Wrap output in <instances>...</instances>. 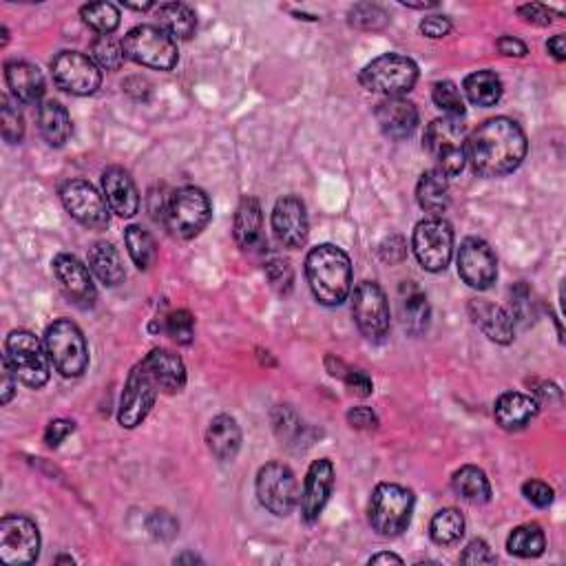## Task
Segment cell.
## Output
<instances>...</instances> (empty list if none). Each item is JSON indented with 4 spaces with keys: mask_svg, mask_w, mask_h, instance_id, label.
<instances>
[{
    "mask_svg": "<svg viewBox=\"0 0 566 566\" xmlns=\"http://www.w3.org/2000/svg\"><path fill=\"white\" fill-rule=\"evenodd\" d=\"M527 155V135L505 115L482 122L467 138V162L482 177L509 175Z\"/></svg>",
    "mask_w": 566,
    "mask_h": 566,
    "instance_id": "6da1fadb",
    "label": "cell"
},
{
    "mask_svg": "<svg viewBox=\"0 0 566 566\" xmlns=\"http://www.w3.org/2000/svg\"><path fill=\"white\" fill-rule=\"evenodd\" d=\"M306 277L314 299L323 306H341L352 292L350 257L334 244H321L310 250Z\"/></svg>",
    "mask_w": 566,
    "mask_h": 566,
    "instance_id": "7a4b0ae2",
    "label": "cell"
},
{
    "mask_svg": "<svg viewBox=\"0 0 566 566\" xmlns=\"http://www.w3.org/2000/svg\"><path fill=\"white\" fill-rule=\"evenodd\" d=\"M416 498L407 487L394 482H381L370 498V524L383 538H396L407 531L412 522Z\"/></svg>",
    "mask_w": 566,
    "mask_h": 566,
    "instance_id": "3957f363",
    "label": "cell"
},
{
    "mask_svg": "<svg viewBox=\"0 0 566 566\" xmlns=\"http://www.w3.org/2000/svg\"><path fill=\"white\" fill-rule=\"evenodd\" d=\"M45 348L54 368L67 376L78 379L89 368V345L85 334L69 319H58L45 332Z\"/></svg>",
    "mask_w": 566,
    "mask_h": 566,
    "instance_id": "277c9868",
    "label": "cell"
},
{
    "mask_svg": "<svg viewBox=\"0 0 566 566\" xmlns=\"http://www.w3.org/2000/svg\"><path fill=\"white\" fill-rule=\"evenodd\" d=\"M5 359L12 365L16 379L31 387V390H40L49 381V354L43 343L38 341L36 334L27 330H14L5 341Z\"/></svg>",
    "mask_w": 566,
    "mask_h": 566,
    "instance_id": "5b68a950",
    "label": "cell"
},
{
    "mask_svg": "<svg viewBox=\"0 0 566 566\" xmlns=\"http://www.w3.org/2000/svg\"><path fill=\"white\" fill-rule=\"evenodd\" d=\"M418 80V67L412 58L401 54H383L365 65L359 82L363 89L387 98H401L410 93Z\"/></svg>",
    "mask_w": 566,
    "mask_h": 566,
    "instance_id": "8992f818",
    "label": "cell"
},
{
    "mask_svg": "<svg viewBox=\"0 0 566 566\" xmlns=\"http://www.w3.org/2000/svg\"><path fill=\"white\" fill-rule=\"evenodd\" d=\"M122 47L129 60L157 71H171L177 65V58H180L175 40L164 29L153 25L133 27L124 36Z\"/></svg>",
    "mask_w": 566,
    "mask_h": 566,
    "instance_id": "52a82bcc",
    "label": "cell"
},
{
    "mask_svg": "<svg viewBox=\"0 0 566 566\" xmlns=\"http://www.w3.org/2000/svg\"><path fill=\"white\" fill-rule=\"evenodd\" d=\"M166 226L180 239H193L211 222L213 208L211 199L195 186H184L169 197L166 202Z\"/></svg>",
    "mask_w": 566,
    "mask_h": 566,
    "instance_id": "ba28073f",
    "label": "cell"
},
{
    "mask_svg": "<svg viewBox=\"0 0 566 566\" xmlns=\"http://www.w3.org/2000/svg\"><path fill=\"white\" fill-rule=\"evenodd\" d=\"M425 149L434 157L438 171L447 177L463 173L467 164V133L452 118H438L425 129Z\"/></svg>",
    "mask_w": 566,
    "mask_h": 566,
    "instance_id": "9c48e42d",
    "label": "cell"
},
{
    "mask_svg": "<svg viewBox=\"0 0 566 566\" xmlns=\"http://www.w3.org/2000/svg\"><path fill=\"white\" fill-rule=\"evenodd\" d=\"M414 255L427 272H440L454 255V228L443 217H429L414 228Z\"/></svg>",
    "mask_w": 566,
    "mask_h": 566,
    "instance_id": "30bf717a",
    "label": "cell"
},
{
    "mask_svg": "<svg viewBox=\"0 0 566 566\" xmlns=\"http://www.w3.org/2000/svg\"><path fill=\"white\" fill-rule=\"evenodd\" d=\"M352 317L356 328L370 341H381L390 332V301L376 281H363L354 288Z\"/></svg>",
    "mask_w": 566,
    "mask_h": 566,
    "instance_id": "8fae6325",
    "label": "cell"
},
{
    "mask_svg": "<svg viewBox=\"0 0 566 566\" xmlns=\"http://www.w3.org/2000/svg\"><path fill=\"white\" fill-rule=\"evenodd\" d=\"M257 498L261 507L286 518L299 502V482L292 469L283 463H268L257 474Z\"/></svg>",
    "mask_w": 566,
    "mask_h": 566,
    "instance_id": "7c38bea8",
    "label": "cell"
},
{
    "mask_svg": "<svg viewBox=\"0 0 566 566\" xmlns=\"http://www.w3.org/2000/svg\"><path fill=\"white\" fill-rule=\"evenodd\" d=\"M40 555V533L27 516H5L0 520V560L9 566L34 564Z\"/></svg>",
    "mask_w": 566,
    "mask_h": 566,
    "instance_id": "4fadbf2b",
    "label": "cell"
},
{
    "mask_svg": "<svg viewBox=\"0 0 566 566\" xmlns=\"http://www.w3.org/2000/svg\"><path fill=\"white\" fill-rule=\"evenodd\" d=\"M160 396V387H157L151 372L144 368V363L140 361L131 370L127 385H124V392L120 396V407H118V421L122 427L135 429L144 423V418L151 414L153 405Z\"/></svg>",
    "mask_w": 566,
    "mask_h": 566,
    "instance_id": "5bb4252c",
    "label": "cell"
},
{
    "mask_svg": "<svg viewBox=\"0 0 566 566\" xmlns=\"http://www.w3.org/2000/svg\"><path fill=\"white\" fill-rule=\"evenodd\" d=\"M54 82L71 96H91L102 82V71L93 58L80 51H60L51 62Z\"/></svg>",
    "mask_w": 566,
    "mask_h": 566,
    "instance_id": "9a60e30c",
    "label": "cell"
},
{
    "mask_svg": "<svg viewBox=\"0 0 566 566\" xmlns=\"http://www.w3.org/2000/svg\"><path fill=\"white\" fill-rule=\"evenodd\" d=\"M458 275L469 288L487 290L498 277V259L485 239L467 237L458 248Z\"/></svg>",
    "mask_w": 566,
    "mask_h": 566,
    "instance_id": "2e32d148",
    "label": "cell"
},
{
    "mask_svg": "<svg viewBox=\"0 0 566 566\" xmlns=\"http://www.w3.org/2000/svg\"><path fill=\"white\" fill-rule=\"evenodd\" d=\"M67 213L87 228L109 226V204L96 188L85 180H69L60 191Z\"/></svg>",
    "mask_w": 566,
    "mask_h": 566,
    "instance_id": "e0dca14e",
    "label": "cell"
},
{
    "mask_svg": "<svg viewBox=\"0 0 566 566\" xmlns=\"http://www.w3.org/2000/svg\"><path fill=\"white\" fill-rule=\"evenodd\" d=\"M272 233L283 248L297 250L306 246L310 222L306 213V204L297 195H286L277 199L272 208Z\"/></svg>",
    "mask_w": 566,
    "mask_h": 566,
    "instance_id": "ac0fdd59",
    "label": "cell"
},
{
    "mask_svg": "<svg viewBox=\"0 0 566 566\" xmlns=\"http://www.w3.org/2000/svg\"><path fill=\"white\" fill-rule=\"evenodd\" d=\"M334 489V467L328 458L314 460L301 491V516L306 522H317L326 509Z\"/></svg>",
    "mask_w": 566,
    "mask_h": 566,
    "instance_id": "d6986e66",
    "label": "cell"
},
{
    "mask_svg": "<svg viewBox=\"0 0 566 566\" xmlns=\"http://www.w3.org/2000/svg\"><path fill=\"white\" fill-rule=\"evenodd\" d=\"M54 272L56 279L60 281L62 290L78 303L82 308H91L96 303L98 290L96 283H93V277L89 268L82 264L78 257L62 253L54 259Z\"/></svg>",
    "mask_w": 566,
    "mask_h": 566,
    "instance_id": "ffe728a7",
    "label": "cell"
},
{
    "mask_svg": "<svg viewBox=\"0 0 566 566\" xmlns=\"http://www.w3.org/2000/svg\"><path fill=\"white\" fill-rule=\"evenodd\" d=\"M102 191L115 215L129 219L140 211L138 188H135L133 177L120 166H111L102 173Z\"/></svg>",
    "mask_w": 566,
    "mask_h": 566,
    "instance_id": "44dd1931",
    "label": "cell"
},
{
    "mask_svg": "<svg viewBox=\"0 0 566 566\" xmlns=\"http://www.w3.org/2000/svg\"><path fill=\"white\" fill-rule=\"evenodd\" d=\"M235 241L241 250L248 253H257V250L266 248L264 237V213H261V204L255 197H244L237 206L235 224H233Z\"/></svg>",
    "mask_w": 566,
    "mask_h": 566,
    "instance_id": "7402d4cb",
    "label": "cell"
},
{
    "mask_svg": "<svg viewBox=\"0 0 566 566\" xmlns=\"http://www.w3.org/2000/svg\"><path fill=\"white\" fill-rule=\"evenodd\" d=\"M469 314L474 319L476 326L485 332V337L500 345H509L516 334V319L511 314L496 306V303L476 299L469 303Z\"/></svg>",
    "mask_w": 566,
    "mask_h": 566,
    "instance_id": "603a6c76",
    "label": "cell"
},
{
    "mask_svg": "<svg viewBox=\"0 0 566 566\" xmlns=\"http://www.w3.org/2000/svg\"><path fill=\"white\" fill-rule=\"evenodd\" d=\"M376 122L390 140H405L418 127V111L403 98H387L376 107Z\"/></svg>",
    "mask_w": 566,
    "mask_h": 566,
    "instance_id": "cb8c5ba5",
    "label": "cell"
},
{
    "mask_svg": "<svg viewBox=\"0 0 566 566\" xmlns=\"http://www.w3.org/2000/svg\"><path fill=\"white\" fill-rule=\"evenodd\" d=\"M144 368L151 372L160 392L164 394H180L186 387V368L180 356L173 354L171 350L157 348L149 352L142 359Z\"/></svg>",
    "mask_w": 566,
    "mask_h": 566,
    "instance_id": "d4e9b609",
    "label": "cell"
},
{
    "mask_svg": "<svg viewBox=\"0 0 566 566\" xmlns=\"http://www.w3.org/2000/svg\"><path fill=\"white\" fill-rule=\"evenodd\" d=\"M538 412L540 403L536 398L520 392H505L498 398L494 407L498 425L507 429V432H518V429L527 427L533 418L538 416Z\"/></svg>",
    "mask_w": 566,
    "mask_h": 566,
    "instance_id": "484cf974",
    "label": "cell"
},
{
    "mask_svg": "<svg viewBox=\"0 0 566 566\" xmlns=\"http://www.w3.org/2000/svg\"><path fill=\"white\" fill-rule=\"evenodd\" d=\"M7 87L12 89L18 102L34 104L45 96V78L36 65L25 60H14L5 65Z\"/></svg>",
    "mask_w": 566,
    "mask_h": 566,
    "instance_id": "4316f807",
    "label": "cell"
},
{
    "mask_svg": "<svg viewBox=\"0 0 566 566\" xmlns=\"http://www.w3.org/2000/svg\"><path fill=\"white\" fill-rule=\"evenodd\" d=\"M398 308H401L403 328L418 337L429 326V303L427 295L414 281H403L398 290Z\"/></svg>",
    "mask_w": 566,
    "mask_h": 566,
    "instance_id": "83f0119b",
    "label": "cell"
},
{
    "mask_svg": "<svg viewBox=\"0 0 566 566\" xmlns=\"http://www.w3.org/2000/svg\"><path fill=\"white\" fill-rule=\"evenodd\" d=\"M206 443L217 460H235L241 447V429L233 416L219 414L215 416L206 432Z\"/></svg>",
    "mask_w": 566,
    "mask_h": 566,
    "instance_id": "f1b7e54d",
    "label": "cell"
},
{
    "mask_svg": "<svg viewBox=\"0 0 566 566\" xmlns=\"http://www.w3.org/2000/svg\"><path fill=\"white\" fill-rule=\"evenodd\" d=\"M89 270L109 288L120 286L127 279V270H124V261L118 248L109 244V241H96L89 248Z\"/></svg>",
    "mask_w": 566,
    "mask_h": 566,
    "instance_id": "f546056e",
    "label": "cell"
},
{
    "mask_svg": "<svg viewBox=\"0 0 566 566\" xmlns=\"http://www.w3.org/2000/svg\"><path fill=\"white\" fill-rule=\"evenodd\" d=\"M416 199L423 211L432 213L434 217L443 215L449 208V184L447 175L438 169L425 171L416 186Z\"/></svg>",
    "mask_w": 566,
    "mask_h": 566,
    "instance_id": "4dcf8cb0",
    "label": "cell"
},
{
    "mask_svg": "<svg viewBox=\"0 0 566 566\" xmlns=\"http://www.w3.org/2000/svg\"><path fill=\"white\" fill-rule=\"evenodd\" d=\"M155 18L160 20V29H164L173 40L193 38L197 29L195 12L184 3H164L155 9Z\"/></svg>",
    "mask_w": 566,
    "mask_h": 566,
    "instance_id": "1f68e13d",
    "label": "cell"
},
{
    "mask_svg": "<svg viewBox=\"0 0 566 566\" xmlns=\"http://www.w3.org/2000/svg\"><path fill=\"white\" fill-rule=\"evenodd\" d=\"M38 124L49 146H65L71 135L69 111L56 100H47L38 111Z\"/></svg>",
    "mask_w": 566,
    "mask_h": 566,
    "instance_id": "d6a6232c",
    "label": "cell"
},
{
    "mask_svg": "<svg viewBox=\"0 0 566 566\" xmlns=\"http://www.w3.org/2000/svg\"><path fill=\"white\" fill-rule=\"evenodd\" d=\"M452 487L460 498L471 502V505H485V502L491 500L489 478L485 471L474 465L460 467L452 478Z\"/></svg>",
    "mask_w": 566,
    "mask_h": 566,
    "instance_id": "836d02e7",
    "label": "cell"
},
{
    "mask_svg": "<svg viewBox=\"0 0 566 566\" xmlns=\"http://www.w3.org/2000/svg\"><path fill=\"white\" fill-rule=\"evenodd\" d=\"M465 96L476 107H494L502 98V82L494 71L482 69L465 78Z\"/></svg>",
    "mask_w": 566,
    "mask_h": 566,
    "instance_id": "e575fe53",
    "label": "cell"
},
{
    "mask_svg": "<svg viewBox=\"0 0 566 566\" xmlns=\"http://www.w3.org/2000/svg\"><path fill=\"white\" fill-rule=\"evenodd\" d=\"M544 547H547V540H544V531L540 524L529 522V524H520L511 531V536L507 538V551L516 558H540L544 553Z\"/></svg>",
    "mask_w": 566,
    "mask_h": 566,
    "instance_id": "d590c367",
    "label": "cell"
},
{
    "mask_svg": "<svg viewBox=\"0 0 566 566\" xmlns=\"http://www.w3.org/2000/svg\"><path fill=\"white\" fill-rule=\"evenodd\" d=\"M429 536L440 547H449V544L460 542L465 536V518L458 509H440L429 522Z\"/></svg>",
    "mask_w": 566,
    "mask_h": 566,
    "instance_id": "8d00e7d4",
    "label": "cell"
},
{
    "mask_svg": "<svg viewBox=\"0 0 566 566\" xmlns=\"http://www.w3.org/2000/svg\"><path fill=\"white\" fill-rule=\"evenodd\" d=\"M124 244H127L129 257L140 270H149L157 259V246L153 237L140 226H129L124 230Z\"/></svg>",
    "mask_w": 566,
    "mask_h": 566,
    "instance_id": "74e56055",
    "label": "cell"
},
{
    "mask_svg": "<svg viewBox=\"0 0 566 566\" xmlns=\"http://www.w3.org/2000/svg\"><path fill=\"white\" fill-rule=\"evenodd\" d=\"M80 16L93 31H98L100 36H111L120 25V9L113 3L85 5L80 9Z\"/></svg>",
    "mask_w": 566,
    "mask_h": 566,
    "instance_id": "f35d334b",
    "label": "cell"
},
{
    "mask_svg": "<svg viewBox=\"0 0 566 566\" xmlns=\"http://www.w3.org/2000/svg\"><path fill=\"white\" fill-rule=\"evenodd\" d=\"M432 100L436 107L445 113V118L458 120L465 115V102L460 96V89L452 80H440L432 87Z\"/></svg>",
    "mask_w": 566,
    "mask_h": 566,
    "instance_id": "ab89813d",
    "label": "cell"
},
{
    "mask_svg": "<svg viewBox=\"0 0 566 566\" xmlns=\"http://www.w3.org/2000/svg\"><path fill=\"white\" fill-rule=\"evenodd\" d=\"M91 58L100 69L118 71L124 65L127 54H124V47L118 43V40H113L111 36H100L93 40Z\"/></svg>",
    "mask_w": 566,
    "mask_h": 566,
    "instance_id": "60d3db41",
    "label": "cell"
},
{
    "mask_svg": "<svg viewBox=\"0 0 566 566\" xmlns=\"http://www.w3.org/2000/svg\"><path fill=\"white\" fill-rule=\"evenodd\" d=\"M264 270H266L270 286L275 288L279 295H290L292 283H295V272H292L288 259H283L279 255H270Z\"/></svg>",
    "mask_w": 566,
    "mask_h": 566,
    "instance_id": "b9f144b4",
    "label": "cell"
},
{
    "mask_svg": "<svg viewBox=\"0 0 566 566\" xmlns=\"http://www.w3.org/2000/svg\"><path fill=\"white\" fill-rule=\"evenodd\" d=\"M387 23H390V18H387L385 9H381L379 5L363 3V5L352 7V12H350V25L356 27V29H363V31H379V29H383Z\"/></svg>",
    "mask_w": 566,
    "mask_h": 566,
    "instance_id": "7bdbcfd3",
    "label": "cell"
},
{
    "mask_svg": "<svg viewBox=\"0 0 566 566\" xmlns=\"http://www.w3.org/2000/svg\"><path fill=\"white\" fill-rule=\"evenodd\" d=\"M166 334L180 345H188L195 337V319L188 310H175L166 317Z\"/></svg>",
    "mask_w": 566,
    "mask_h": 566,
    "instance_id": "ee69618b",
    "label": "cell"
},
{
    "mask_svg": "<svg viewBox=\"0 0 566 566\" xmlns=\"http://www.w3.org/2000/svg\"><path fill=\"white\" fill-rule=\"evenodd\" d=\"M23 135H25L23 113H20L7 98H3V138L9 144H16L23 140Z\"/></svg>",
    "mask_w": 566,
    "mask_h": 566,
    "instance_id": "f6af8a7d",
    "label": "cell"
},
{
    "mask_svg": "<svg viewBox=\"0 0 566 566\" xmlns=\"http://www.w3.org/2000/svg\"><path fill=\"white\" fill-rule=\"evenodd\" d=\"M149 531L157 540H173L177 531H180V524H177L169 511H155L149 518Z\"/></svg>",
    "mask_w": 566,
    "mask_h": 566,
    "instance_id": "bcb514c9",
    "label": "cell"
},
{
    "mask_svg": "<svg viewBox=\"0 0 566 566\" xmlns=\"http://www.w3.org/2000/svg\"><path fill=\"white\" fill-rule=\"evenodd\" d=\"M522 494L527 498L531 505H536L540 509H547L553 502V489L542 480H527L522 485Z\"/></svg>",
    "mask_w": 566,
    "mask_h": 566,
    "instance_id": "7dc6e473",
    "label": "cell"
},
{
    "mask_svg": "<svg viewBox=\"0 0 566 566\" xmlns=\"http://www.w3.org/2000/svg\"><path fill=\"white\" fill-rule=\"evenodd\" d=\"M460 562L463 564H496V555L489 549L485 540H471L465 551L460 553Z\"/></svg>",
    "mask_w": 566,
    "mask_h": 566,
    "instance_id": "c3c4849f",
    "label": "cell"
},
{
    "mask_svg": "<svg viewBox=\"0 0 566 566\" xmlns=\"http://www.w3.org/2000/svg\"><path fill=\"white\" fill-rule=\"evenodd\" d=\"M520 18L527 20L531 25H538V27H549L553 23V16H558L553 12V9L544 7V5H522L518 9Z\"/></svg>",
    "mask_w": 566,
    "mask_h": 566,
    "instance_id": "681fc988",
    "label": "cell"
},
{
    "mask_svg": "<svg viewBox=\"0 0 566 566\" xmlns=\"http://www.w3.org/2000/svg\"><path fill=\"white\" fill-rule=\"evenodd\" d=\"M449 31H452V20H449L447 16H427L423 23H421V34L427 36V38H432V40H438V38H445Z\"/></svg>",
    "mask_w": 566,
    "mask_h": 566,
    "instance_id": "f907efd6",
    "label": "cell"
},
{
    "mask_svg": "<svg viewBox=\"0 0 566 566\" xmlns=\"http://www.w3.org/2000/svg\"><path fill=\"white\" fill-rule=\"evenodd\" d=\"M343 379H345V383H348L352 394H356V396L365 398V396H370L374 392L372 379L363 370H348V372H345Z\"/></svg>",
    "mask_w": 566,
    "mask_h": 566,
    "instance_id": "816d5d0a",
    "label": "cell"
},
{
    "mask_svg": "<svg viewBox=\"0 0 566 566\" xmlns=\"http://www.w3.org/2000/svg\"><path fill=\"white\" fill-rule=\"evenodd\" d=\"M73 421H65V418H56V421H51L47 425V432H45V443L49 447H58L62 440H65L69 434H73Z\"/></svg>",
    "mask_w": 566,
    "mask_h": 566,
    "instance_id": "f5cc1de1",
    "label": "cell"
},
{
    "mask_svg": "<svg viewBox=\"0 0 566 566\" xmlns=\"http://www.w3.org/2000/svg\"><path fill=\"white\" fill-rule=\"evenodd\" d=\"M348 423L354 429H374L379 425V416H376L370 407H352L348 412Z\"/></svg>",
    "mask_w": 566,
    "mask_h": 566,
    "instance_id": "db71d44e",
    "label": "cell"
},
{
    "mask_svg": "<svg viewBox=\"0 0 566 566\" xmlns=\"http://www.w3.org/2000/svg\"><path fill=\"white\" fill-rule=\"evenodd\" d=\"M381 257L387 264H398V261H403L407 257V246L403 237H390L381 246Z\"/></svg>",
    "mask_w": 566,
    "mask_h": 566,
    "instance_id": "11a10c76",
    "label": "cell"
},
{
    "mask_svg": "<svg viewBox=\"0 0 566 566\" xmlns=\"http://www.w3.org/2000/svg\"><path fill=\"white\" fill-rule=\"evenodd\" d=\"M16 383L18 379L12 370V365H9V361L3 356V385H0V401H3V405H7L14 398Z\"/></svg>",
    "mask_w": 566,
    "mask_h": 566,
    "instance_id": "9f6ffc18",
    "label": "cell"
},
{
    "mask_svg": "<svg viewBox=\"0 0 566 566\" xmlns=\"http://www.w3.org/2000/svg\"><path fill=\"white\" fill-rule=\"evenodd\" d=\"M498 51L502 56H516V58H524L527 56V45L522 43V40L513 38V36H502L498 40Z\"/></svg>",
    "mask_w": 566,
    "mask_h": 566,
    "instance_id": "6f0895ef",
    "label": "cell"
},
{
    "mask_svg": "<svg viewBox=\"0 0 566 566\" xmlns=\"http://www.w3.org/2000/svg\"><path fill=\"white\" fill-rule=\"evenodd\" d=\"M547 51L555 60H560V62L566 60V38H564V34L553 36L547 43Z\"/></svg>",
    "mask_w": 566,
    "mask_h": 566,
    "instance_id": "680465c9",
    "label": "cell"
},
{
    "mask_svg": "<svg viewBox=\"0 0 566 566\" xmlns=\"http://www.w3.org/2000/svg\"><path fill=\"white\" fill-rule=\"evenodd\" d=\"M370 564H403V560L394 553H379V555H372Z\"/></svg>",
    "mask_w": 566,
    "mask_h": 566,
    "instance_id": "91938a15",
    "label": "cell"
},
{
    "mask_svg": "<svg viewBox=\"0 0 566 566\" xmlns=\"http://www.w3.org/2000/svg\"><path fill=\"white\" fill-rule=\"evenodd\" d=\"M184 562H202V560H199L193 553H186V555H180V558H175V564H184Z\"/></svg>",
    "mask_w": 566,
    "mask_h": 566,
    "instance_id": "94428289",
    "label": "cell"
},
{
    "mask_svg": "<svg viewBox=\"0 0 566 566\" xmlns=\"http://www.w3.org/2000/svg\"><path fill=\"white\" fill-rule=\"evenodd\" d=\"M401 5H405V7H414V9H429V7H436V3H407V0H403Z\"/></svg>",
    "mask_w": 566,
    "mask_h": 566,
    "instance_id": "6125c7cd",
    "label": "cell"
},
{
    "mask_svg": "<svg viewBox=\"0 0 566 566\" xmlns=\"http://www.w3.org/2000/svg\"><path fill=\"white\" fill-rule=\"evenodd\" d=\"M124 7H131V9H138V12H146V9H151L153 3H142V5H133V3H124Z\"/></svg>",
    "mask_w": 566,
    "mask_h": 566,
    "instance_id": "be15d7a7",
    "label": "cell"
}]
</instances>
